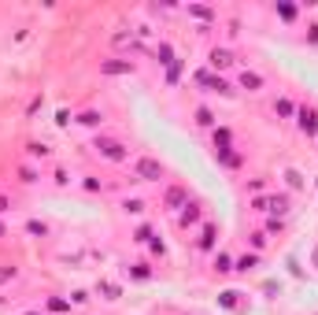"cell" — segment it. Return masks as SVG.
<instances>
[{
    "instance_id": "33",
    "label": "cell",
    "mask_w": 318,
    "mask_h": 315,
    "mask_svg": "<svg viewBox=\"0 0 318 315\" xmlns=\"http://www.w3.org/2000/svg\"><path fill=\"white\" fill-rule=\"evenodd\" d=\"M71 122V112H67V108H59V112H56V126H67Z\"/></svg>"
},
{
    "instance_id": "3",
    "label": "cell",
    "mask_w": 318,
    "mask_h": 315,
    "mask_svg": "<svg viewBox=\"0 0 318 315\" xmlns=\"http://www.w3.org/2000/svg\"><path fill=\"white\" fill-rule=\"evenodd\" d=\"M196 82L203 89H211V93H222V97H233V86L226 82V78H215L211 71H196Z\"/></svg>"
},
{
    "instance_id": "10",
    "label": "cell",
    "mask_w": 318,
    "mask_h": 315,
    "mask_svg": "<svg viewBox=\"0 0 318 315\" xmlns=\"http://www.w3.org/2000/svg\"><path fill=\"white\" fill-rule=\"evenodd\" d=\"M215 160L222 163V167H230V171H237L244 160H241V152H230V149H215Z\"/></svg>"
},
{
    "instance_id": "23",
    "label": "cell",
    "mask_w": 318,
    "mask_h": 315,
    "mask_svg": "<svg viewBox=\"0 0 318 315\" xmlns=\"http://www.w3.org/2000/svg\"><path fill=\"white\" fill-rule=\"evenodd\" d=\"M78 122H82V126H100L104 115H100V112H82V115H78Z\"/></svg>"
},
{
    "instance_id": "20",
    "label": "cell",
    "mask_w": 318,
    "mask_h": 315,
    "mask_svg": "<svg viewBox=\"0 0 318 315\" xmlns=\"http://www.w3.org/2000/svg\"><path fill=\"white\" fill-rule=\"evenodd\" d=\"M97 293H100V297H107V301H115V297H119L122 289L115 286V282H97Z\"/></svg>"
},
{
    "instance_id": "7",
    "label": "cell",
    "mask_w": 318,
    "mask_h": 315,
    "mask_svg": "<svg viewBox=\"0 0 318 315\" xmlns=\"http://www.w3.org/2000/svg\"><path fill=\"white\" fill-rule=\"evenodd\" d=\"M208 63H211L215 71H226V67H233V52H230V49H211Z\"/></svg>"
},
{
    "instance_id": "28",
    "label": "cell",
    "mask_w": 318,
    "mask_h": 315,
    "mask_svg": "<svg viewBox=\"0 0 318 315\" xmlns=\"http://www.w3.org/2000/svg\"><path fill=\"white\" fill-rule=\"evenodd\" d=\"M178 78H181V59H174V63H170V71H167V86H174Z\"/></svg>"
},
{
    "instance_id": "35",
    "label": "cell",
    "mask_w": 318,
    "mask_h": 315,
    "mask_svg": "<svg viewBox=\"0 0 318 315\" xmlns=\"http://www.w3.org/2000/svg\"><path fill=\"white\" fill-rule=\"evenodd\" d=\"M41 104H44V97H34V100H30V108H26V115H34V112H37Z\"/></svg>"
},
{
    "instance_id": "27",
    "label": "cell",
    "mask_w": 318,
    "mask_h": 315,
    "mask_svg": "<svg viewBox=\"0 0 318 315\" xmlns=\"http://www.w3.org/2000/svg\"><path fill=\"white\" fill-rule=\"evenodd\" d=\"M274 11H278V19H285V23H292V19H296V8H292V4H278Z\"/></svg>"
},
{
    "instance_id": "4",
    "label": "cell",
    "mask_w": 318,
    "mask_h": 315,
    "mask_svg": "<svg viewBox=\"0 0 318 315\" xmlns=\"http://www.w3.org/2000/svg\"><path fill=\"white\" fill-rule=\"evenodd\" d=\"M296 126H300V130H304L307 137H314L318 134V112H314V108H296Z\"/></svg>"
},
{
    "instance_id": "22",
    "label": "cell",
    "mask_w": 318,
    "mask_h": 315,
    "mask_svg": "<svg viewBox=\"0 0 318 315\" xmlns=\"http://www.w3.org/2000/svg\"><path fill=\"white\" fill-rule=\"evenodd\" d=\"M215 271H218V275L233 271V256H226V252H218V256H215Z\"/></svg>"
},
{
    "instance_id": "25",
    "label": "cell",
    "mask_w": 318,
    "mask_h": 315,
    "mask_svg": "<svg viewBox=\"0 0 318 315\" xmlns=\"http://www.w3.org/2000/svg\"><path fill=\"white\" fill-rule=\"evenodd\" d=\"M285 178H289V189H304V175H300L296 167H289V171H285Z\"/></svg>"
},
{
    "instance_id": "16",
    "label": "cell",
    "mask_w": 318,
    "mask_h": 315,
    "mask_svg": "<svg viewBox=\"0 0 318 315\" xmlns=\"http://www.w3.org/2000/svg\"><path fill=\"white\" fill-rule=\"evenodd\" d=\"M230 141H233L230 126H215V149H230Z\"/></svg>"
},
{
    "instance_id": "17",
    "label": "cell",
    "mask_w": 318,
    "mask_h": 315,
    "mask_svg": "<svg viewBox=\"0 0 318 315\" xmlns=\"http://www.w3.org/2000/svg\"><path fill=\"white\" fill-rule=\"evenodd\" d=\"M237 297H241V293H237V289H226V293H218V304L233 311V308H241V301H237Z\"/></svg>"
},
{
    "instance_id": "6",
    "label": "cell",
    "mask_w": 318,
    "mask_h": 315,
    "mask_svg": "<svg viewBox=\"0 0 318 315\" xmlns=\"http://www.w3.org/2000/svg\"><path fill=\"white\" fill-rule=\"evenodd\" d=\"M200 215H203V212H200V204H185V208L178 212V226H181V230L196 226V223H200Z\"/></svg>"
},
{
    "instance_id": "43",
    "label": "cell",
    "mask_w": 318,
    "mask_h": 315,
    "mask_svg": "<svg viewBox=\"0 0 318 315\" xmlns=\"http://www.w3.org/2000/svg\"><path fill=\"white\" fill-rule=\"evenodd\" d=\"M314 263H318V248H314Z\"/></svg>"
},
{
    "instance_id": "41",
    "label": "cell",
    "mask_w": 318,
    "mask_h": 315,
    "mask_svg": "<svg viewBox=\"0 0 318 315\" xmlns=\"http://www.w3.org/2000/svg\"><path fill=\"white\" fill-rule=\"evenodd\" d=\"M8 208H11V200H8V197H0V215H4Z\"/></svg>"
},
{
    "instance_id": "32",
    "label": "cell",
    "mask_w": 318,
    "mask_h": 315,
    "mask_svg": "<svg viewBox=\"0 0 318 315\" xmlns=\"http://www.w3.org/2000/svg\"><path fill=\"white\" fill-rule=\"evenodd\" d=\"M85 301H89L85 289H74V293H71V304H85Z\"/></svg>"
},
{
    "instance_id": "1",
    "label": "cell",
    "mask_w": 318,
    "mask_h": 315,
    "mask_svg": "<svg viewBox=\"0 0 318 315\" xmlns=\"http://www.w3.org/2000/svg\"><path fill=\"white\" fill-rule=\"evenodd\" d=\"M93 149H97L104 160H111V163H126V160H130L126 145H122V141H115V137H97V145H93Z\"/></svg>"
},
{
    "instance_id": "13",
    "label": "cell",
    "mask_w": 318,
    "mask_h": 315,
    "mask_svg": "<svg viewBox=\"0 0 318 315\" xmlns=\"http://www.w3.org/2000/svg\"><path fill=\"white\" fill-rule=\"evenodd\" d=\"M126 271H130L133 282H148V278H152V267H148V263H133V267H126Z\"/></svg>"
},
{
    "instance_id": "36",
    "label": "cell",
    "mask_w": 318,
    "mask_h": 315,
    "mask_svg": "<svg viewBox=\"0 0 318 315\" xmlns=\"http://www.w3.org/2000/svg\"><path fill=\"white\" fill-rule=\"evenodd\" d=\"M252 212H266V197H256V200H252Z\"/></svg>"
},
{
    "instance_id": "38",
    "label": "cell",
    "mask_w": 318,
    "mask_h": 315,
    "mask_svg": "<svg viewBox=\"0 0 318 315\" xmlns=\"http://www.w3.org/2000/svg\"><path fill=\"white\" fill-rule=\"evenodd\" d=\"M49 308H52V311H67L71 304H67V301H49Z\"/></svg>"
},
{
    "instance_id": "15",
    "label": "cell",
    "mask_w": 318,
    "mask_h": 315,
    "mask_svg": "<svg viewBox=\"0 0 318 315\" xmlns=\"http://www.w3.org/2000/svg\"><path fill=\"white\" fill-rule=\"evenodd\" d=\"M256 263H259V256H256V252H248V256H237L233 260V271H252Z\"/></svg>"
},
{
    "instance_id": "2",
    "label": "cell",
    "mask_w": 318,
    "mask_h": 315,
    "mask_svg": "<svg viewBox=\"0 0 318 315\" xmlns=\"http://www.w3.org/2000/svg\"><path fill=\"white\" fill-rule=\"evenodd\" d=\"M133 175L141 182H159L163 178V163L152 160V156H141V160H133Z\"/></svg>"
},
{
    "instance_id": "19",
    "label": "cell",
    "mask_w": 318,
    "mask_h": 315,
    "mask_svg": "<svg viewBox=\"0 0 318 315\" xmlns=\"http://www.w3.org/2000/svg\"><path fill=\"white\" fill-rule=\"evenodd\" d=\"M189 15H196V19H203V23L215 19V11H211L208 4H189Z\"/></svg>"
},
{
    "instance_id": "12",
    "label": "cell",
    "mask_w": 318,
    "mask_h": 315,
    "mask_svg": "<svg viewBox=\"0 0 318 315\" xmlns=\"http://www.w3.org/2000/svg\"><path fill=\"white\" fill-rule=\"evenodd\" d=\"M241 86H244L248 93H259V89H263V74H256V71H241Z\"/></svg>"
},
{
    "instance_id": "9",
    "label": "cell",
    "mask_w": 318,
    "mask_h": 315,
    "mask_svg": "<svg viewBox=\"0 0 318 315\" xmlns=\"http://www.w3.org/2000/svg\"><path fill=\"white\" fill-rule=\"evenodd\" d=\"M215 241H218V226H215V223H203V230H200V241H196V245H200L203 252H211V248H215Z\"/></svg>"
},
{
    "instance_id": "31",
    "label": "cell",
    "mask_w": 318,
    "mask_h": 315,
    "mask_svg": "<svg viewBox=\"0 0 318 315\" xmlns=\"http://www.w3.org/2000/svg\"><path fill=\"white\" fill-rule=\"evenodd\" d=\"M19 178H22L26 185H34V182H37V171H34V167H19Z\"/></svg>"
},
{
    "instance_id": "5",
    "label": "cell",
    "mask_w": 318,
    "mask_h": 315,
    "mask_svg": "<svg viewBox=\"0 0 318 315\" xmlns=\"http://www.w3.org/2000/svg\"><path fill=\"white\" fill-rule=\"evenodd\" d=\"M163 204H167L170 212H181L185 204H189V193H185V185H170L167 193H163Z\"/></svg>"
},
{
    "instance_id": "37",
    "label": "cell",
    "mask_w": 318,
    "mask_h": 315,
    "mask_svg": "<svg viewBox=\"0 0 318 315\" xmlns=\"http://www.w3.org/2000/svg\"><path fill=\"white\" fill-rule=\"evenodd\" d=\"M278 230H281V219L274 215V219H270V223H266V234H278Z\"/></svg>"
},
{
    "instance_id": "8",
    "label": "cell",
    "mask_w": 318,
    "mask_h": 315,
    "mask_svg": "<svg viewBox=\"0 0 318 315\" xmlns=\"http://www.w3.org/2000/svg\"><path fill=\"white\" fill-rule=\"evenodd\" d=\"M100 71L104 74H133V59H107V63H100Z\"/></svg>"
},
{
    "instance_id": "26",
    "label": "cell",
    "mask_w": 318,
    "mask_h": 315,
    "mask_svg": "<svg viewBox=\"0 0 318 315\" xmlns=\"http://www.w3.org/2000/svg\"><path fill=\"white\" fill-rule=\"evenodd\" d=\"M196 122L200 126H215V112L211 108H196Z\"/></svg>"
},
{
    "instance_id": "30",
    "label": "cell",
    "mask_w": 318,
    "mask_h": 315,
    "mask_svg": "<svg viewBox=\"0 0 318 315\" xmlns=\"http://www.w3.org/2000/svg\"><path fill=\"white\" fill-rule=\"evenodd\" d=\"M122 208L130 212V215H141V212H145V200H137V197H133V200H126Z\"/></svg>"
},
{
    "instance_id": "42",
    "label": "cell",
    "mask_w": 318,
    "mask_h": 315,
    "mask_svg": "<svg viewBox=\"0 0 318 315\" xmlns=\"http://www.w3.org/2000/svg\"><path fill=\"white\" fill-rule=\"evenodd\" d=\"M0 238H4V223H0Z\"/></svg>"
},
{
    "instance_id": "40",
    "label": "cell",
    "mask_w": 318,
    "mask_h": 315,
    "mask_svg": "<svg viewBox=\"0 0 318 315\" xmlns=\"http://www.w3.org/2000/svg\"><path fill=\"white\" fill-rule=\"evenodd\" d=\"M307 30H311V34H307V41H311V45H318V26H307Z\"/></svg>"
},
{
    "instance_id": "11",
    "label": "cell",
    "mask_w": 318,
    "mask_h": 315,
    "mask_svg": "<svg viewBox=\"0 0 318 315\" xmlns=\"http://www.w3.org/2000/svg\"><path fill=\"white\" fill-rule=\"evenodd\" d=\"M266 212H274V215L281 219L285 212H289V197H285V193H274V197H266Z\"/></svg>"
},
{
    "instance_id": "34",
    "label": "cell",
    "mask_w": 318,
    "mask_h": 315,
    "mask_svg": "<svg viewBox=\"0 0 318 315\" xmlns=\"http://www.w3.org/2000/svg\"><path fill=\"white\" fill-rule=\"evenodd\" d=\"M133 241H152V230H148V226H141V230L133 234Z\"/></svg>"
},
{
    "instance_id": "18",
    "label": "cell",
    "mask_w": 318,
    "mask_h": 315,
    "mask_svg": "<svg viewBox=\"0 0 318 315\" xmlns=\"http://www.w3.org/2000/svg\"><path fill=\"white\" fill-rule=\"evenodd\" d=\"M155 59H159V63H167V67L174 63V49H170L167 41H159V45H155Z\"/></svg>"
},
{
    "instance_id": "29",
    "label": "cell",
    "mask_w": 318,
    "mask_h": 315,
    "mask_svg": "<svg viewBox=\"0 0 318 315\" xmlns=\"http://www.w3.org/2000/svg\"><path fill=\"white\" fill-rule=\"evenodd\" d=\"M248 241H252V248H256V252H263L266 248V234L259 230V234H248Z\"/></svg>"
},
{
    "instance_id": "14",
    "label": "cell",
    "mask_w": 318,
    "mask_h": 315,
    "mask_svg": "<svg viewBox=\"0 0 318 315\" xmlns=\"http://www.w3.org/2000/svg\"><path fill=\"white\" fill-rule=\"evenodd\" d=\"M274 112H278L281 119H292V115H296V104H292L289 97H278V104H274Z\"/></svg>"
},
{
    "instance_id": "21",
    "label": "cell",
    "mask_w": 318,
    "mask_h": 315,
    "mask_svg": "<svg viewBox=\"0 0 318 315\" xmlns=\"http://www.w3.org/2000/svg\"><path fill=\"white\" fill-rule=\"evenodd\" d=\"M26 152L34 156V160H44V156H49V145H44V141H30V145H26Z\"/></svg>"
},
{
    "instance_id": "39",
    "label": "cell",
    "mask_w": 318,
    "mask_h": 315,
    "mask_svg": "<svg viewBox=\"0 0 318 315\" xmlns=\"http://www.w3.org/2000/svg\"><path fill=\"white\" fill-rule=\"evenodd\" d=\"M8 278H15V267H0V282H8Z\"/></svg>"
},
{
    "instance_id": "44",
    "label": "cell",
    "mask_w": 318,
    "mask_h": 315,
    "mask_svg": "<svg viewBox=\"0 0 318 315\" xmlns=\"http://www.w3.org/2000/svg\"><path fill=\"white\" fill-rule=\"evenodd\" d=\"M26 315H37V311H26Z\"/></svg>"
},
{
    "instance_id": "24",
    "label": "cell",
    "mask_w": 318,
    "mask_h": 315,
    "mask_svg": "<svg viewBox=\"0 0 318 315\" xmlns=\"http://www.w3.org/2000/svg\"><path fill=\"white\" fill-rule=\"evenodd\" d=\"M26 234H34V238H44V234H49V226H44L41 219H30V223H26Z\"/></svg>"
}]
</instances>
